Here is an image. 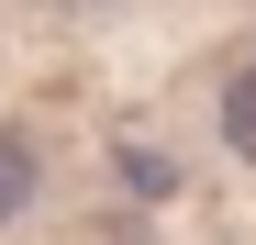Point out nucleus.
<instances>
[{
    "instance_id": "1",
    "label": "nucleus",
    "mask_w": 256,
    "mask_h": 245,
    "mask_svg": "<svg viewBox=\"0 0 256 245\" xmlns=\"http://www.w3.org/2000/svg\"><path fill=\"white\" fill-rule=\"evenodd\" d=\"M12 212H34V145L0 134V223H12Z\"/></svg>"
},
{
    "instance_id": "2",
    "label": "nucleus",
    "mask_w": 256,
    "mask_h": 245,
    "mask_svg": "<svg viewBox=\"0 0 256 245\" xmlns=\"http://www.w3.org/2000/svg\"><path fill=\"white\" fill-rule=\"evenodd\" d=\"M223 134H234V156H245V168H256V67H245L234 90H223Z\"/></svg>"
}]
</instances>
